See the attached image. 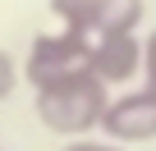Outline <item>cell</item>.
I'll use <instances>...</instances> for the list:
<instances>
[{
  "instance_id": "3957f363",
  "label": "cell",
  "mask_w": 156,
  "mask_h": 151,
  "mask_svg": "<svg viewBox=\"0 0 156 151\" xmlns=\"http://www.w3.org/2000/svg\"><path fill=\"white\" fill-rule=\"evenodd\" d=\"M51 14L97 41L106 32H138L142 0H51Z\"/></svg>"
},
{
  "instance_id": "52a82bcc",
  "label": "cell",
  "mask_w": 156,
  "mask_h": 151,
  "mask_svg": "<svg viewBox=\"0 0 156 151\" xmlns=\"http://www.w3.org/2000/svg\"><path fill=\"white\" fill-rule=\"evenodd\" d=\"M142 87L156 92V28H151V37H147V55H142Z\"/></svg>"
},
{
  "instance_id": "6da1fadb",
  "label": "cell",
  "mask_w": 156,
  "mask_h": 151,
  "mask_svg": "<svg viewBox=\"0 0 156 151\" xmlns=\"http://www.w3.org/2000/svg\"><path fill=\"white\" fill-rule=\"evenodd\" d=\"M32 105H37V119L51 133H60V137H87L92 128H101V115L110 105V83L97 78L92 69H73V73H64V78L37 87Z\"/></svg>"
},
{
  "instance_id": "277c9868",
  "label": "cell",
  "mask_w": 156,
  "mask_h": 151,
  "mask_svg": "<svg viewBox=\"0 0 156 151\" xmlns=\"http://www.w3.org/2000/svg\"><path fill=\"white\" fill-rule=\"evenodd\" d=\"M101 133L119 146L129 142H151L156 137V92L138 87V92H124V96H110L106 115H101Z\"/></svg>"
},
{
  "instance_id": "7a4b0ae2",
  "label": "cell",
  "mask_w": 156,
  "mask_h": 151,
  "mask_svg": "<svg viewBox=\"0 0 156 151\" xmlns=\"http://www.w3.org/2000/svg\"><path fill=\"white\" fill-rule=\"evenodd\" d=\"M87 60H92V37L60 23V32H41V37H32L28 60H23V78H28L32 92H37V87L64 78V73H73V69H87Z\"/></svg>"
},
{
  "instance_id": "8992f818",
  "label": "cell",
  "mask_w": 156,
  "mask_h": 151,
  "mask_svg": "<svg viewBox=\"0 0 156 151\" xmlns=\"http://www.w3.org/2000/svg\"><path fill=\"white\" fill-rule=\"evenodd\" d=\"M14 87H19V64L0 50V101H9L14 96Z\"/></svg>"
},
{
  "instance_id": "ba28073f",
  "label": "cell",
  "mask_w": 156,
  "mask_h": 151,
  "mask_svg": "<svg viewBox=\"0 0 156 151\" xmlns=\"http://www.w3.org/2000/svg\"><path fill=\"white\" fill-rule=\"evenodd\" d=\"M64 151H124V146H119V142H110V137H106V142H97V137H69V146H64Z\"/></svg>"
},
{
  "instance_id": "5b68a950",
  "label": "cell",
  "mask_w": 156,
  "mask_h": 151,
  "mask_svg": "<svg viewBox=\"0 0 156 151\" xmlns=\"http://www.w3.org/2000/svg\"><path fill=\"white\" fill-rule=\"evenodd\" d=\"M142 55H147V41H138V32H106L92 41L87 69L106 83H129L142 73Z\"/></svg>"
}]
</instances>
